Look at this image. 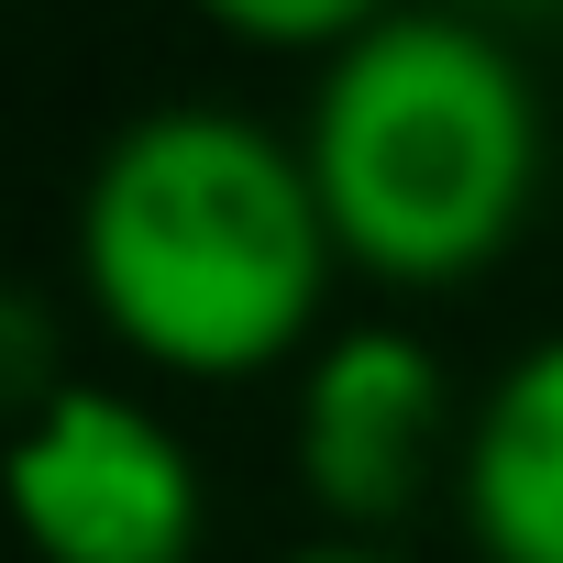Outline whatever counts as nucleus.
<instances>
[{
	"label": "nucleus",
	"mask_w": 563,
	"mask_h": 563,
	"mask_svg": "<svg viewBox=\"0 0 563 563\" xmlns=\"http://www.w3.org/2000/svg\"><path fill=\"white\" fill-rule=\"evenodd\" d=\"M464 530L486 563H563V332L530 343L464 420Z\"/></svg>",
	"instance_id": "39448f33"
},
{
	"label": "nucleus",
	"mask_w": 563,
	"mask_h": 563,
	"mask_svg": "<svg viewBox=\"0 0 563 563\" xmlns=\"http://www.w3.org/2000/svg\"><path fill=\"white\" fill-rule=\"evenodd\" d=\"M497 12H541V0H497Z\"/></svg>",
	"instance_id": "6e6552de"
},
{
	"label": "nucleus",
	"mask_w": 563,
	"mask_h": 563,
	"mask_svg": "<svg viewBox=\"0 0 563 563\" xmlns=\"http://www.w3.org/2000/svg\"><path fill=\"white\" fill-rule=\"evenodd\" d=\"M442 442H453V376L420 332L365 321V332H332L310 354V376H299V486L343 541L398 530L431 497Z\"/></svg>",
	"instance_id": "20e7f679"
},
{
	"label": "nucleus",
	"mask_w": 563,
	"mask_h": 563,
	"mask_svg": "<svg viewBox=\"0 0 563 563\" xmlns=\"http://www.w3.org/2000/svg\"><path fill=\"white\" fill-rule=\"evenodd\" d=\"M332 210L310 155L221 100H166L89 155L78 288L166 376H254L321 332Z\"/></svg>",
	"instance_id": "f257e3e1"
},
{
	"label": "nucleus",
	"mask_w": 563,
	"mask_h": 563,
	"mask_svg": "<svg viewBox=\"0 0 563 563\" xmlns=\"http://www.w3.org/2000/svg\"><path fill=\"white\" fill-rule=\"evenodd\" d=\"M199 12L243 45H310V56H343L354 34L387 23V0H199Z\"/></svg>",
	"instance_id": "423d86ee"
},
{
	"label": "nucleus",
	"mask_w": 563,
	"mask_h": 563,
	"mask_svg": "<svg viewBox=\"0 0 563 563\" xmlns=\"http://www.w3.org/2000/svg\"><path fill=\"white\" fill-rule=\"evenodd\" d=\"M299 155L343 265L453 288L519 243L541 199V100L475 12H387L321 67Z\"/></svg>",
	"instance_id": "f03ea898"
},
{
	"label": "nucleus",
	"mask_w": 563,
	"mask_h": 563,
	"mask_svg": "<svg viewBox=\"0 0 563 563\" xmlns=\"http://www.w3.org/2000/svg\"><path fill=\"white\" fill-rule=\"evenodd\" d=\"M12 508L45 563H188L199 552V464L188 442L122 398L67 376L12 431Z\"/></svg>",
	"instance_id": "7ed1b4c3"
},
{
	"label": "nucleus",
	"mask_w": 563,
	"mask_h": 563,
	"mask_svg": "<svg viewBox=\"0 0 563 563\" xmlns=\"http://www.w3.org/2000/svg\"><path fill=\"white\" fill-rule=\"evenodd\" d=\"M288 563H398V552H376V541H343V530H332V541H310V552H288Z\"/></svg>",
	"instance_id": "0eeeda50"
}]
</instances>
